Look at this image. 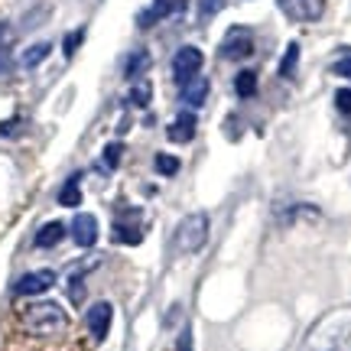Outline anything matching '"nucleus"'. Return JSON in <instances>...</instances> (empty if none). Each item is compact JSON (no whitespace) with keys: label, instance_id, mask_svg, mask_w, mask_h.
Wrapping results in <instances>:
<instances>
[{"label":"nucleus","instance_id":"obj_1","mask_svg":"<svg viewBox=\"0 0 351 351\" xmlns=\"http://www.w3.org/2000/svg\"><path fill=\"white\" fill-rule=\"evenodd\" d=\"M205 238H208V215L195 212L179 225V231H176V247L182 254H195L202 244H205Z\"/></svg>","mask_w":351,"mask_h":351},{"label":"nucleus","instance_id":"obj_2","mask_svg":"<svg viewBox=\"0 0 351 351\" xmlns=\"http://www.w3.org/2000/svg\"><path fill=\"white\" fill-rule=\"evenodd\" d=\"M202 62H205L202 49H195V46H182V49L176 52V59H173V82L179 88L186 85V82H192V78L199 75Z\"/></svg>","mask_w":351,"mask_h":351},{"label":"nucleus","instance_id":"obj_3","mask_svg":"<svg viewBox=\"0 0 351 351\" xmlns=\"http://www.w3.org/2000/svg\"><path fill=\"white\" fill-rule=\"evenodd\" d=\"M218 56H221V59H228V62H241V59H251V56H254V36L247 33V29L234 26V29H231V33L225 36V43H221Z\"/></svg>","mask_w":351,"mask_h":351},{"label":"nucleus","instance_id":"obj_4","mask_svg":"<svg viewBox=\"0 0 351 351\" xmlns=\"http://www.w3.org/2000/svg\"><path fill=\"white\" fill-rule=\"evenodd\" d=\"M114 241H121V244H140V241H143V215H140V208H127V212L117 218Z\"/></svg>","mask_w":351,"mask_h":351},{"label":"nucleus","instance_id":"obj_5","mask_svg":"<svg viewBox=\"0 0 351 351\" xmlns=\"http://www.w3.org/2000/svg\"><path fill=\"white\" fill-rule=\"evenodd\" d=\"M280 3V10L287 13L289 20H319L322 16V10H326V0H276Z\"/></svg>","mask_w":351,"mask_h":351},{"label":"nucleus","instance_id":"obj_6","mask_svg":"<svg viewBox=\"0 0 351 351\" xmlns=\"http://www.w3.org/2000/svg\"><path fill=\"white\" fill-rule=\"evenodd\" d=\"M52 287H56V274H52V270H36V274L20 276L13 293H16V296H43V293Z\"/></svg>","mask_w":351,"mask_h":351},{"label":"nucleus","instance_id":"obj_7","mask_svg":"<svg viewBox=\"0 0 351 351\" xmlns=\"http://www.w3.org/2000/svg\"><path fill=\"white\" fill-rule=\"evenodd\" d=\"M85 319H88V332H91V339L104 341L108 339V328H111V319H114L111 302H95V306L88 309Z\"/></svg>","mask_w":351,"mask_h":351},{"label":"nucleus","instance_id":"obj_8","mask_svg":"<svg viewBox=\"0 0 351 351\" xmlns=\"http://www.w3.org/2000/svg\"><path fill=\"white\" fill-rule=\"evenodd\" d=\"M72 238H75L78 247H95V241H98V221H95V215H78L75 221H72Z\"/></svg>","mask_w":351,"mask_h":351},{"label":"nucleus","instance_id":"obj_9","mask_svg":"<svg viewBox=\"0 0 351 351\" xmlns=\"http://www.w3.org/2000/svg\"><path fill=\"white\" fill-rule=\"evenodd\" d=\"M195 124H199V121H195V114L182 111L173 124H169V140H173V143H189V140L195 137Z\"/></svg>","mask_w":351,"mask_h":351},{"label":"nucleus","instance_id":"obj_10","mask_svg":"<svg viewBox=\"0 0 351 351\" xmlns=\"http://www.w3.org/2000/svg\"><path fill=\"white\" fill-rule=\"evenodd\" d=\"M179 7H182V0H156L150 10H143V13L137 16V26H143V29H147V26H153L156 20H163V16L176 13Z\"/></svg>","mask_w":351,"mask_h":351},{"label":"nucleus","instance_id":"obj_11","mask_svg":"<svg viewBox=\"0 0 351 351\" xmlns=\"http://www.w3.org/2000/svg\"><path fill=\"white\" fill-rule=\"evenodd\" d=\"M205 98H208V82L205 78H192V82H186L182 85V101H186L189 108H202L205 104Z\"/></svg>","mask_w":351,"mask_h":351},{"label":"nucleus","instance_id":"obj_12","mask_svg":"<svg viewBox=\"0 0 351 351\" xmlns=\"http://www.w3.org/2000/svg\"><path fill=\"white\" fill-rule=\"evenodd\" d=\"M62 238H65V225H62V221H49V225L39 228L36 247H56Z\"/></svg>","mask_w":351,"mask_h":351},{"label":"nucleus","instance_id":"obj_13","mask_svg":"<svg viewBox=\"0 0 351 351\" xmlns=\"http://www.w3.org/2000/svg\"><path fill=\"white\" fill-rule=\"evenodd\" d=\"M150 69V52L147 49H137L130 59H127V65H124V75L127 78H137V75H143Z\"/></svg>","mask_w":351,"mask_h":351},{"label":"nucleus","instance_id":"obj_14","mask_svg":"<svg viewBox=\"0 0 351 351\" xmlns=\"http://www.w3.org/2000/svg\"><path fill=\"white\" fill-rule=\"evenodd\" d=\"M49 52H52L49 43H36V46H29V49L23 52V59H20V62H23V69H36V65L43 62Z\"/></svg>","mask_w":351,"mask_h":351},{"label":"nucleus","instance_id":"obj_15","mask_svg":"<svg viewBox=\"0 0 351 351\" xmlns=\"http://www.w3.org/2000/svg\"><path fill=\"white\" fill-rule=\"evenodd\" d=\"M59 202L62 205H69V208H75L78 202H82V192H78V176H72L69 182L62 186V192H59Z\"/></svg>","mask_w":351,"mask_h":351},{"label":"nucleus","instance_id":"obj_16","mask_svg":"<svg viewBox=\"0 0 351 351\" xmlns=\"http://www.w3.org/2000/svg\"><path fill=\"white\" fill-rule=\"evenodd\" d=\"M234 91H238L241 98H251L254 91H257V75H254V72H241V75L234 78Z\"/></svg>","mask_w":351,"mask_h":351},{"label":"nucleus","instance_id":"obj_17","mask_svg":"<svg viewBox=\"0 0 351 351\" xmlns=\"http://www.w3.org/2000/svg\"><path fill=\"white\" fill-rule=\"evenodd\" d=\"M296 59H300V46L296 43H289L287 46V56H283V62H280V75H293V69H296Z\"/></svg>","mask_w":351,"mask_h":351},{"label":"nucleus","instance_id":"obj_18","mask_svg":"<svg viewBox=\"0 0 351 351\" xmlns=\"http://www.w3.org/2000/svg\"><path fill=\"white\" fill-rule=\"evenodd\" d=\"M156 173L160 176H176L179 173V160L169 156V153H160V156H156Z\"/></svg>","mask_w":351,"mask_h":351},{"label":"nucleus","instance_id":"obj_19","mask_svg":"<svg viewBox=\"0 0 351 351\" xmlns=\"http://www.w3.org/2000/svg\"><path fill=\"white\" fill-rule=\"evenodd\" d=\"M218 10H225V0H199V20H212Z\"/></svg>","mask_w":351,"mask_h":351},{"label":"nucleus","instance_id":"obj_20","mask_svg":"<svg viewBox=\"0 0 351 351\" xmlns=\"http://www.w3.org/2000/svg\"><path fill=\"white\" fill-rule=\"evenodd\" d=\"M130 101H134L137 108H147V104H150V85H147V82H143V85H134Z\"/></svg>","mask_w":351,"mask_h":351},{"label":"nucleus","instance_id":"obj_21","mask_svg":"<svg viewBox=\"0 0 351 351\" xmlns=\"http://www.w3.org/2000/svg\"><path fill=\"white\" fill-rule=\"evenodd\" d=\"M82 39H85V29H75V33H72V36H65V56H75V49L78 46H82Z\"/></svg>","mask_w":351,"mask_h":351},{"label":"nucleus","instance_id":"obj_22","mask_svg":"<svg viewBox=\"0 0 351 351\" xmlns=\"http://www.w3.org/2000/svg\"><path fill=\"white\" fill-rule=\"evenodd\" d=\"M335 108H339L341 114H351V88H341V91H335Z\"/></svg>","mask_w":351,"mask_h":351},{"label":"nucleus","instance_id":"obj_23","mask_svg":"<svg viewBox=\"0 0 351 351\" xmlns=\"http://www.w3.org/2000/svg\"><path fill=\"white\" fill-rule=\"evenodd\" d=\"M121 143H111V147H108V150H104V166H108V169H114V166L121 163Z\"/></svg>","mask_w":351,"mask_h":351},{"label":"nucleus","instance_id":"obj_24","mask_svg":"<svg viewBox=\"0 0 351 351\" xmlns=\"http://www.w3.org/2000/svg\"><path fill=\"white\" fill-rule=\"evenodd\" d=\"M332 72H335V75H345V78H351V56H345V59H339V62L332 65Z\"/></svg>","mask_w":351,"mask_h":351},{"label":"nucleus","instance_id":"obj_25","mask_svg":"<svg viewBox=\"0 0 351 351\" xmlns=\"http://www.w3.org/2000/svg\"><path fill=\"white\" fill-rule=\"evenodd\" d=\"M176 351H192V332H189V328H182V335H179V345H176Z\"/></svg>","mask_w":351,"mask_h":351}]
</instances>
